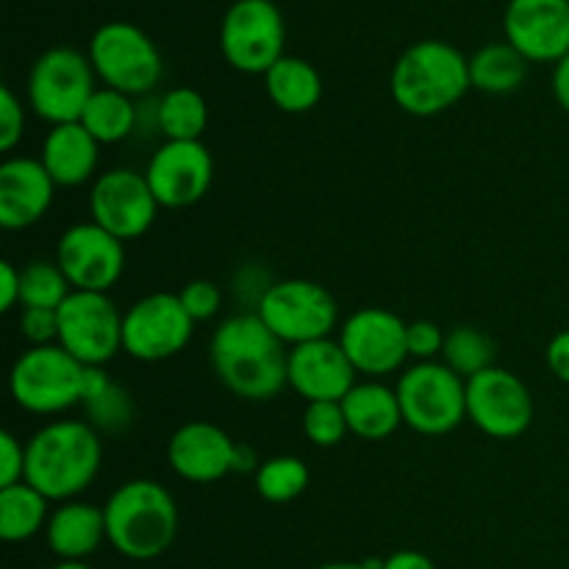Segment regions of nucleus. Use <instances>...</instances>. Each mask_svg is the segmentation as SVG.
Instances as JSON below:
<instances>
[{
  "mask_svg": "<svg viewBox=\"0 0 569 569\" xmlns=\"http://www.w3.org/2000/svg\"><path fill=\"white\" fill-rule=\"evenodd\" d=\"M217 381L237 398L264 403L289 387V348L256 311L220 322L209 345Z\"/></svg>",
  "mask_w": 569,
  "mask_h": 569,
  "instance_id": "nucleus-1",
  "label": "nucleus"
},
{
  "mask_svg": "<svg viewBox=\"0 0 569 569\" xmlns=\"http://www.w3.org/2000/svg\"><path fill=\"white\" fill-rule=\"evenodd\" d=\"M103 465L100 433L87 420H53L26 442V483L50 503L78 500Z\"/></svg>",
  "mask_w": 569,
  "mask_h": 569,
  "instance_id": "nucleus-2",
  "label": "nucleus"
},
{
  "mask_svg": "<svg viewBox=\"0 0 569 569\" xmlns=\"http://www.w3.org/2000/svg\"><path fill=\"white\" fill-rule=\"evenodd\" d=\"M472 89L470 59L442 39H420L398 56L389 76L395 106L411 117H439Z\"/></svg>",
  "mask_w": 569,
  "mask_h": 569,
  "instance_id": "nucleus-3",
  "label": "nucleus"
},
{
  "mask_svg": "<svg viewBox=\"0 0 569 569\" xmlns=\"http://www.w3.org/2000/svg\"><path fill=\"white\" fill-rule=\"evenodd\" d=\"M106 539L131 561H153L178 537V503L170 489L150 478L120 483L103 506Z\"/></svg>",
  "mask_w": 569,
  "mask_h": 569,
  "instance_id": "nucleus-4",
  "label": "nucleus"
},
{
  "mask_svg": "<svg viewBox=\"0 0 569 569\" xmlns=\"http://www.w3.org/2000/svg\"><path fill=\"white\" fill-rule=\"evenodd\" d=\"M87 367L67 353L59 342L28 348L14 361L9 389L14 403L28 415L56 417L76 409L83 400Z\"/></svg>",
  "mask_w": 569,
  "mask_h": 569,
  "instance_id": "nucleus-5",
  "label": "nucleus"
},
{
  "mask_svg": "<svg viewBox=\"0 0 569 569\" xmlns=\"http://www.w3.org/2000/svg\"><path fill=\"white\" fill-rule=\"evenodd\" d=\"M403 426L422 437H445L467 420V381L445 361H417L395 387Z\"/></svg>",
  "mask_w": 569,
  "mask_h": 569,
  "instance_id": "nucleus-6",
  "label": "nucleus"
},
{
  "mask_svg": "<svg viewBox=\"0 0 569 569\" xmlns=\"http://www.w3.org/2000/svg\"><path fill=\"white\" fill-rule=\"evenodd\" d=\"M98 76L89 61L76 48H50L33 61L28 72V106L39 120L53 126L81 120L83 109L98 92Z\"/></svg>",
  "mask_w": 569,
  "mask_h": 569,
  "instance_id": "nucleus-7",
  "label": "nucleus"
},
{
  "mask_svg": "<svg viewBox=\"0 0 569 569\" xmlns=\"http://www.w3.org/2000/svg\"><path fill=\"white\" fill-rule=\"evenodd\" d=\"M256 315L287 348L333 337L339 326L337 298L309 278L272 281L261 295Z\"/></svg>",
  "mask_w": 569,
  "mask_h": 569,
  "instance_id": "nucleus-8",
  "label": "nucleus"
},
{
  "mask_svg": "<svg viewBox=\"0 0 569 569\" xmlns=\"http://www.w3.org/2000/svg\"><path fill=\"white\" fill-rule=\"evenodd\" d=\"M89 61L103 87L131 98L150 94L161 81V53L153 39L133 22H106L89 39Z\"/></svg>",
  "mask_w": 569,
  "mask_h": 569,
  "instance_id": "nucleus-9",
  "label": "nucleus"
},
{
  "mask_svg": "<svg viewBox=\"0 0 569 569\" xmlns=\"http://www.w3.org/2000/svg\"><path fill=\"white\" fill-rule=\"evenodd\" d=\"M287 26L272 0H237L220 22V50L228 64L248 76H267L283 59Z\"/></svg>",
  "mask_w": 569,
  "mask_h": 569,
  "instance_id": "nucleus-10",
  "label": "nucleus"
},
{
  "mask_svg": "<svg viewBox=\"0 0 569 569\" xmlns=\"http://www.w3.org/2000/svg\"><path fill=\"white\" fill-rule=\"evenodd\" d=\"M194 331V320L172 292H153L139 298L122 315V350L131 359L156 365L183 353Z\"/></svg>",
  "mask_w": 569,
  "mask_h": 569,
  "instance_id": "nucleus-11",
  "label": "nucleus"
},
{
  "mask_svg": "<svg viewBox=\"0 0 569 569\" xmlns=\"http://www.w3.org/2000/svg\"><path fill=\"white\" fill-rule=\"evenodd\" d=\"M59 345L83 367H106L122 350V315L103 292H76L59 306Z\"/></svg>",
  "mask_w": 569,
  "mask_h": 569,
  "instance_id": "nucleus-12",
  "label": "nucleus"
},
{
  "mask_svg": "<svg viewBox=\"0 0 569 569\" xmlns=\"http://www.w3.org/2000/svg\"><path fill=\"white\" fill-rule=\"evenodd\" d=\"M533 395L520 376L489 367L467 381V420L492 439H517L533 422Z\"/></svg>",
  "mask_w": 569,
  "mask_h": 569,
  "instance_id": "nucleus-13",
  "label": "nucleus"
},
{
  "mask_svg": "<svg viewBox=\"0 0 569 569\" xmlns=\"http://www.w3.org/2000/svg\"><path fill=\"white\" fill-rule=\"evenodd\" d=\"M56 264L76 292L109 295L126 272V242L98 222H78L59 237Z\"/></svg>",
  "mask_w": 569,
  "mask_h": 569,
  "instance_id": "nucleus-14",
  "label": "nucleus"
},
{
  "mask_svg": "<svg viewBox=\"0 0 569 569\" xmlns=\"http://www.w3.org/2000/svg\"><path fill=\"white\" fill-rule=\"evenodd\" d=\"M406 331H409V322L400 320V315L381 306H367L342 322L339 345L359 376L378 381L381 376L398 372L409 359Z\"/></svg>",
  "mask_w": 569,
  "mask_h": 569,
  "instance_id": "nucleus-15",
  "label": "nucleus"
},
{
  "mask_svg": "<svg viewBox=\"0 0 569 569\" xmlns=\"http://www.w3.org/2000/svg\"><path fill=\"white\" fill-rule=\"evenodd\" d=\"M159 209L161 206L150 192L144 172L114 167L92 181V192H89L92 222H98L122 242L144 237L153 228Z\"/></svg>",
  "mask_w": 569,
  "mask_h": 569,
  "instance_id": "nucleus-16",
  "label": "nucleus"
},
{
  "mask_svg": "<svg viewBox=\"0 0 569 569\" xmlns=\"http://www.w3.org/2000/svg\"><path fill=\"white\" fill-rule=\"evenodd\" d=\"M144 178L161 209H189L200 203L214 181V159L203 139L170 142L156 148L144 167Z\"/></svg>",
  "mask_w": 569,
  "mask_h": 569,
  "instance_id": "nucleus-17",
  "label": "nucleus"
},
{
  "mask_svg": "<svg viewBox=\"0 0 569 569\" xmlns=\"http://www.w3.org/2000/svg\"><path fill=\"white\" fill-rule=\"evenodd\" d=\"M503 33L528 61L556 64L569 53V0H509Z\"/></svg>",
  "mask_w": 569,
  "mask_h": 569,
  "instance_id": "nucleus-18",
  "label": "nucleus"
},
{
  "mask_svg": "<svg viewBox=\"0 0 569 569\" xmlns=\"http://www.w3.org/2000/svg\"><path fill=\"white\" fill-rule=\"evenodd\" d=\"M356 376L359 372L350 365L339 339L328 337L289 348V387L306 403H342L345 395L359 383Z\"/></svg>",
  "mask_w": 569,
  "mask_h": 569,
  "instance_id": "nucleus-19",
  "label": "nucleus"
},
{
  "mask_svg": "<svg viewBox=\"0 0 569 569\" xmlns=\"http://www.w3.org/2000/svg\"><path fill=\"white\" fill-rule=\"evenodd\" d=\"M237 442L220 426L206 420L183 422L167 445V465L189 483H214L233 472Z\"/></svg>",
  "mask_w": 569,
  "mask_h": 569,
  "instance_id": "nucleus-20",
  "label": "nucleus"
},
{
  "mask_svg": "<svg viewBox=\"0 0 569 569\" xmlns=\"http://www.w3.org/2000/svg\"><path fill=\"white\" fill-rule=\"evenodd\" d=\"M56 181L44 164L31 156H11L0 164V226L6 231H26L50 211Z\"/></svg>",
  "mask_w": 569,
  "mask_h": 569,
  "instance_id": "nucleus-21",
  "label": "nucleus"
},
{
  "mask_svg": "<svg viewBox=\"0 0 569 569\" xmlns=\"http://www.w3.org/2000/svg\"><path fill=\"white\" fill-rule=\"evenodd\" d=\"M50 553L59 561H87L89 556L98 553L106 539V515L100 506L87 503V500H67L50 511L48 528Z\"/></svg>",
  "mask_w": 569,
  "mask_h": 569,
  "instance_id": "nucleus-22",
  "label": "nucleus"
},
{
  "mask_svg": "<svg viewBox=\"0 0 569 569\" xmlns=\"http://www.w3.org/2000/svg\"><path fill=\"white\" fill-rule=\"evenodd\" d=\"M39 161L56 187L76 189L94 178L100 161V142L81 126V122H67V126H53L44 137Z\"/></svg>",
  "mask_w": 569,
  "mask_h": 569,
  "instance_id": "nucleus-23",
  "label": "nucleus"
},
{
  "mask_svg": "<svg viewBox=\"0 0 569 569\" xmlns=\"http://www.w3.org/2000/svg\"><path fill=\"white\" fill-rule=\"evenodd\" d=\"M345 420L353 437L365 442H383L403 426V411H400L398 392L387 383L359 381L342 400Z\"/></svg>",
  "mask_w": 569,
  "mask_h": 569,
  "instance_id": "nucleus-24",
  "label": "nucleus"
},
{
  "mask_svg": "<svg viewBox=\"0 0 569 569\" xmlns=\"http://www.w3.org/2000/svg\"><path fill=\"white\" fill-rule=\"evenodd\" d=\"M267 98L287 114H306L322 98V78L311 61L300 56H283L264 76Z\"/></svg>",
  "mask_w": 569,
  "mask_h": 569,
  "instance_id": "nucleus-25",
  "label": "nucleus"
},
{
  "mask_svg": "<svg viewBox=\"0 0 569 569\" xmlns=\"http://www.w3.org/2000/svg\"><path fill=\"white\" fill-rule=\"evenodd\" d=\"M531 61L509 42H489L470 56L472 89L483 94H511L526 83Z\"/></svg>",
  "mask_w": 569,
  "mask_h": 569,
  "instance_id": "nucleus-26",
  "label": "nucleus"
},
{
  "mask_svg": "<svg viewBox=\"0 0 569 569\" xmlns=\"http://www.w3.org/2000/svg\"><path fill=\"white\" fill-rule=\"evenodd\" d=\"M78 122H81L100 144L126 142L139 126L137 98H131V94L126 92H117V89L98 87V92L92 94V100L87 103V109H83Z\"/></svg>",
  "mask_w": 569,
  "mask_h": 569,
  "instance_id": "nucleus-27",
  "label": "nucleus"
},
{
  "mask_svg": "<svg viewBox=\"0 0 569 569\" xmlns=\"http://www.w3.org/2000/svg\"><path fill=\"white\" fill-rule=\"evenodd\" d=\"M50 500L31 483L0 489V537L9 545H20L33 539L48 528Z\"/></svg>",
  "mask_w": 569,
  "mask_h": 569,
  "instance_id": "nucleus-28",
  "label": "nucleus"
},
{
  "mask_svg": "<svg viewBox=\"0 0 569 569\" xmlns=\"http://www.w3.org/2000/svg\"><path fill=\"white\" fill-rule=\"evenodd\" d=\"M209 126L206 98L192 87H176L156 100V128L170 142H198Z\"/></svg>",
  "mask_w": 569,
  "mask_h": 569,
  "instance_id": "nucleus-29",
  "label": "nucleus"
},
{
  "mask_svg": "<svg viewBox=\"0 0 569 569\" xmlns=\"http://www.w3.org/2000/svg\"><path fill=\"white\" fill-rule=\"evenodd\" d=\"M256 492L267 503H292L309 487V465L298 456H272L256 472Z\"/></svg>",
  "mask_w": 569,
  "mask_h": 569,
  "instance_id": "nucleus-30",
  "label": "nucleus"
},
{
  "mask_svg": "<svg viewBox=\"0 0 569 569\" xmlns=\"http://www.w3.org/2000/svg\"><path fill=\"white\" fill-rule=\"evenodd\" d=\"M442 361L461 376L465 381H470L478 372L495 367V342L476 326H456L453 331L445 339V353Z\"/></svg>",
  "mask_w": 569,
  "mask_h": 569,
  "instance_id": "nucleus-31",
  "label": "nucleus"
},
{
  "mask_svg": "<svg viewBox=\"0 0 569 569\" xmlns=\"http://www.w3.org/2000/svg\"><path fill=\"white\" fill-rule=\"evenodd\" d=\"M72 287L56 261H31L22 267V309H59Z\"/></svg>",
  "mask_w": 569,
  "mask_h": 569,
  "instance_id": "nucleus-32",
  "label": "nucleus"
},
{
  "mask_svg": "<svg viewBox=\"0 0 569 569\" xmlns=\"http://www.w3.org/2000/svg\"><path fill=\"white\" fill-rule=\"evenodd\" d=\"M83 411H87V422L98 433H126L133 426V415H137V406H133L131 392L126 387H120L117 381H111L103 392H98L94 398L83 400Z\"/></svg>",
  "mask_w": 569,
  "mask_h": 569,
  "instance_id": "nucleus-33",
  "label": "nucleus"
},
{
  "mask_svg": "<svg viewBox=\"0 0 569 569\" xmlns=\"http://www.w3.org/2000/svg\"><path fill=\"white\" fill-rule=\"evenodd\" d=\"M303 433L311 445H317V448H337V445L350 433L342 403H331V400L306 403Z\"/></svg>",
  "mask_w": 569,
  "mask_h": 569,
  "instance_id": "nucleus-34",
  "label": "nucleus"
},
{
  "mask_svg": "<svg viewBox=\"0 0 569 569\" xmlns=\"http://www.w3.org/2000/svg\"><path fill=\"white\" fill-rule=\"evenodd\" d=\"M178 298H181L183 309L189 311V317H192L194 322L211 320V317L220 315L222 309V289L217 287L214 281H206V278L189 281L187 287L178 292Z\"/></svg>",
  "mask_w": 569,
  "mask_h": 569,
  "instance_id": "nucleus-35",
  "label": "nucleus"
},
{
  "mask_svg": "<svg viewBox=\"0 0 569 569\" xmlns=\"http://www.w3.org/2000/svg\"><path fill=\"white\" fill-rule=\"evenodd\" d=\"M445 339L448 333L431 320L409 322L406 331V345H409V359L415 361H437L445 353Z\"/></svg>",
  "mask_w": 569,
  "mask_h": 569,
  "instance_id": "nucleus-36",
  "label": "nucleus"
},
{
  "mask_svg": "<svg viewBox=\"0 0 569 569\" xmlns=\"http://www.w3.org/2000/svg\"><path fill=\"white\" fill-rule=\"evenodd\" d=\"M22 133H26V109H22V100L17 98L14 89L3 87L0 89V150L11 153L22 142Z\"/></svg>",
  "mask_w": 569,
  "mask_h": 569,
  "instance_id": "nucleus-37",
  "label": "nucleus"
},
{
  "mask_svg": "<svg viewBox=\"0 0 569 569\" xmlns=\"http://www.w3.org/2000/svg\"><path fill=\"white\" fill-rule=\"evenodd\" d=\"M20 333L28 348L59 342V309H22Z\"/></svg>",
  "mask_w": 569,
  "mask_h": 569,
  "instance_id": "nucleus-38",
  "label": "nucleus"
},
{
  "mask_svg": "<svg viewBox=\"0 0 569 569\" xmlns=\"http://www.w3.org/2000/svg\"><path fill=\"white\" fill-rule=\"evenodd\" d=\"M26 481V445L11 431L0 433V489Z\"/></svg>",
  "mask_w": 569,
  "mask_h": 569,
  "instance_id": "nucleus-39",
  "label": "nucleus"
},
{
  "mask_svg": "<svg viewBox=\"0 0 569 569\" xmlns=\"http://www.w3.org/2000/svg\"><path fill=\"white\" fill-rule=\"evenodd\" d=\"M22 298V270L14 261H0V311H14Z\"/></svg>",
  "mask_w": 569,
  "mask_h": 569,
  "instance_id": "nucleus-40",
  "label": "nucleus"
},
{
  "mask_svg": "<svg viewBox=\"0 0 569 569\" xmlns=\"http://www.w3.org/2000/svg\"><path fill=\"white\" fill-rule=\"evenodd\" d=\"M545 361H548V370L559 378L561 383H569V328L556 333L548 342L545 350Z\"/></svg>",
  "mask_w": 569,
  "mask_h": 569,
  "instance_id": "nucleus-41",
  "label": "nucleus"
},
{
  "mask_svg": "<svg viewBox=\"0 0 569 569\" xmlns=\"http://www.w3.org/2000/svg\"><path fill=\"white\" fill-rule=\"evenodd\" d=\"M381 569H437V565L420 550H398L381 561Z\"/></svg>",
  "mask_w": 569,
  "mask_h": 569,
  "instance_id": "nucleus-42",
  "label": "nucleus"
},
{
  "mask_svg": "<svg viewBox=\"0 0 569 569\" xmlns=\"http://www.w3.org/2000/svg\"><path fill=\"white\" fill-rule=\"evenodd\" d=\"M550 87H553L556 103H559L561 109L569 114V53L553 64V78H550Z\"/></svg>",
  "mask_w": 569,
  "mask_h": 569,
  "instance_id": "nucleus-43",
  "label": "nucleus"
},
{
  "mask_svg": "<svg viewBox=\"0 0 569 569\" xmlns=\"http://www.w3.org/2000/svg\"><path fill=\"white\" fill-rule=\"evenodd\" d=\"M261 461L259 456H256V450L250 448V445H237V450H233V472L237 476H250V472H259Z\"/></svg>",
  "mask_w": 569,
  "mask_h": 569,
  "instance_id": "nucleus-44",
  "label": "nucleus"
},
{
  "mask_svg": "<svg viewBox=\"0 0 569 569\" xmlns=\"http://www.w3.org/2000/svg\"><path fill=\"white\" fill-rule=\"evenodd\" d=\"M317 569H381V561H328Z\"/></svg>",
  "mask_w": 569,
  "mask_h": 569,
  "instance_id": "nucleus-45",
  "label": "nucleus"
},
{
  "mask_svg": "<svg viewBox=\"0 0 569 569\" xmlns=\"http://www.w3.org/2000/svg\"><path fill=\"white\" fill-rule=\"evenodd\" d=\"M50 569H92L87 565V561H59V565H53Z\"/></svg>",
  "mask_w": 569,
  "mask_h": 569,
  "instance_id": "nucleus-46",
  "label": "nucleus"
}]
</instances>
